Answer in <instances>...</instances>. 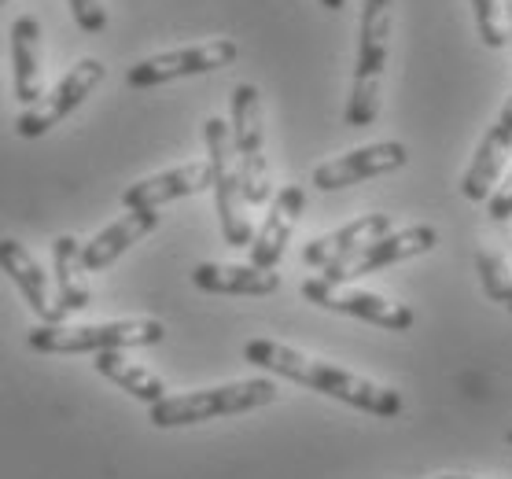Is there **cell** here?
Masks as SVG:
<instances>
[{
  "label": "cell",
  "instance_id": "1",
  "mask_svg": "<svg viewBox=\"0 0 512 479\" xmlns=\"http://www.w3.org/2000/svg\"><path fill=\"white\" fill-rule=\"evenodd\" d=\"M244 358L258 369H269V373L284 376V380H295V384L310 387L317 395L339 398L347 406L361 409V413H373V417H398L402 413V395L395 387L373 384L358 373H347V369H336L328 362H317V358H306V354L291 351L277 339H247L244 343Z\"/></svg>",
  "mask_w": 512,
  "mask_h": 479
},
{
  "label": "cell",
  "instance_id": "2",
  "mask_svg": "<svg viewBox=\"0 0 512 479\" xmlns=\"http://www.w3.org/2000/svg\"><path fill=\"white\" fill-rule=\"evenodd\" d=\"M391 30H395V0H365L361 4V34L358 63H354V89L347 100V126L365 129L380 115V89H384V67L391 52Z\"/></svg>",
  "mask_w": 512,
  "mask_h": 479
},
{
  "label": "cell",
  "instance_id": "3",
  "mask_svg": "<svg viewBox=\"0 0 512 479\" xmlns=\"http://www.w3.org/2000/svg\"><path fill=\"white\" fill-rule=\"evenodd\" d=\"M163 321L133 317V321H100V325H37L30 328L26 343L41 354H100L129 351V347H152L163 343Z\"/></svg>",
  "mask_w": 512,
  "mask_h": 479
},
{
  "label": "cell",
  "instance_id": "4",
  "mask_svg": "<svg viewBox=\"0 0 512 479\" xmlns=\"http://www.w3.org/2000/svg\"><path fill=\"white\" fill-rule=\"evenodd\" d=\"M277 402V384L273 380H240V384L207 387V391H188V395H166L148 409V421L155 428H188L214 417H233L247 409Z\"/></svg>",
  "mask_w": 512,
  "mask_h": 479
},
{
  "label": "cell",
  "instance_id": "5",
  "mask_svg": "<svg viewBox=\"0 0 512 479\" xmlns=\"http://www.w3.org/2000/svg\"><path fill=\"white\" fill-rule=\"evenodd\" d=\"M233 155L236 170H240V188H244V203L262 207L273 196L269 185V163H266V129H262V96L255 85H236L233 89Z\"/></svg>",
  "mask_w": 512,
  "mask_h": 479
},
{
  "label": "cell",
  "instance_id": "6",
  "mask_svg": "<svg viewBox=\"0 0 512 479\" xmlns=\"http://www.w3.org/2000/svg\"><path fill=\"white\" fill-rule=\"evenodd\" d=\"M203 141H207L210 188H214V203H218L225 244L247 247L251 244V236H255V229H251V218L244 214V188H240V170H236L229 122H222V118H207Z\"/></svg>",
  "mask_w": 512,
  "mask_h": 479
},
{
  "label": "cell",
  "instance_id": "7",
  "mask_svg": "<svg viewBox=\"0 0 512 479\" xmlns=\"http://www.w3.org/2000/svg\"><path fill=\"white\" fill-rule=\"evenodd\" d=\"M104 78H107V67L100 59H78L48 93H41L34 104L23 107V115L15 118V133L26 137V141L30 137H45L48 129L59 126L70 111H78L100 89Z\"/></svg>",
  "mask_w": 512,
  "mask_h": 479
},
{
  "label": "cell",
  "instance_id": "8",
  "mask_svg": "<svg viewBox=\"0 0 512 479\" xmlns=\"http://www.w3.org/2000/svg\"><path fill=\"white\" fill-rule=\"evenodd\" d=\"M240 56L233 37H210L203 45H188L177 52H159V56L140 59L137 67H129L126 85L129 89H155V85L177 82V78H192V74H210L229 67Z\"/></svg>",
  "mask_w": 512,
  "mask_h": 479
},
{
  "label": "cell",
  "instance_id": "9",
  "mask_svg": "<svg viewBox=\"0 0 512 479\" xmlns=\"http://www.w3.org/2000/svg\"><path fill=\"white\" fill-rule=\"evenodd\" d=\"M439 244V233H435V225H409V229H391L387 236L373 240V244H365L361 251L347 255L343 262H332L328 269H321V277L332 284H347V281H358L365 273H376V269L384 266H395V262H406V258H417L424 251Z\"/></svg>",
  "mask_w": 512,
  "mask_h": 479
},
{
  "label": "cell",
  "instance_id": "10",
  "mask_svg": "<svg viewBox=\"0 0 512 479\" xmlns=\"http://www.w3.org/2000/svg\"><path fill=\"white\" fill-rule=\"evenodd\" d=\"M303 295L321 310H336V314L361 317L369 325H380L387 332H409L413 328V310L406 303H395V299H384L376 292H361V288H343V284H332L325 277H310L303 281Z\"/></svg>",
  "mask_w": 512,
  "mask_h": 479
},
{
  "label": "cell",
  "instance_id": "11",
  "mask_svg": "<svg viewBox=\"0 0 512 479\" xmlns=\"http://www.w3.org/2000/svg\"><path fill=\"white\" fill-rule=\"evenodd\" d=\"M409 163L406 144L398 141H380V144H365V148H354L347 155H336L314 170V185L321 192H336V188L358 185V181H369V177H384L395 174Z\"/></svg>",
  "mask_w": 512,
  "mask_h": 479
},
{
  "label": "cell",
  "instance_id": "12",
  "mask_svg": "<svg viewBox=\"0 0 512 479\" xmlns=\"http://www.w3.org/2000/svg\"><path fill=\"white\" fill-rule=\"evenodd\" d=\"M509 155H512V96L505 100V107H501L498 122L483 133V141H479L476 155H472V166H468L465 177H461L465 199L483 203V199L498 188L501 174H505V166H509Z\"/></svg>",
  "mask_w": 512,
  "mask_h": 479
},
{
  "label": "cell",
  "instance_id": "13",
  "mask_svg": "<svg viewBox=\"0 0 512 479\" xmlns=\"http://www.w3.org/2000/svg\"><path fill=\"white\" fill-rule=\"evenodd\" d=\"M306 211V192L299 185H284L273 199V207H269L266 222L251 236V266L258 269H277L284 251H288V240L295 233V225L303 218Z\"/></svg>",
  "mask_w": 512,
  "mask_h": 479
},
{
  "label": "cell",
  "instance_id": "14",
  "mask_svg": "<svg viewBox=\"0 0 512 479\" xmlns=\"http://www.w3.org/2000/svg\"><path fill=\"white\" fill-rule=\"evenodd\" d=\"M203 188H210V166L185 163V166H174V170H163V174L155 177H144L137 185H129L122 192V207L126 211H159L163 203L196 196Z\"/></svg>",
  "mask_w": 512,
  "mask_h": 479
},
{
  "label": "cell",
  "instance_id": "15",
  "mask_svg": "<svg viewBox=\"0 0 512 479\" xmlns=\"http://www.w3.org/2000/svg\"><path fill=\"white\" fill-rule=\"evenodd\" d=\"M0 269L12 277V284L26 299V306L41 317V325H59V321H67V314L59 310L56 295H52V288H48L45 269L37 266L34 258H30V251H26L19 240H0Z\"/></svg>",
  "mask_w": 512,
  "mask_h": 479
},
{
  "label": "cell",
  "instance_id": "16",
  "mask_svg": "<svg viewBox=\"0 0 512 479\" xmlns=\"http://www.w3.org/2000/svg\"><path fill=\"white\" fill-rule=\"evenodd\" d=\"M391 229H395L391 214H361V218L347 222L343 229H336V233H325V236H317V240H310V244L303 247V262L314 269H328L332 262H343V258L361 251L365 244L387 236Z\"/></svg>",
  "mask_w": 512,
  "mask_h": 479
},
{
  "label": "cell",
  "instance_id": "17",
  "mask_svg": "<svg viewBox=\"0 0 512 479\" xmlns=\"http://www.w3.org/2000/svg\"><path fill=\"white\" fill-rule=\"evenodd\" d=\"M155 225H159V211H129L126 218H118L100 236H93L89 244H82L78 269L82 273H96V269L111 266L122 251H129V247L137 244V240H144L148 233H155Z\"/></svg>",
  "mask_w": 512,
  "mask_h": 479
},
{
  "label": "cell",
  "instance_id": "18",
  "mask_svg": "<svg viewBox=\"0 0 512 479\" xmlns=\"http://www.w3.org/2000/svg\"><path fill=\"white\" fill-rule=\"evenodd\" d=\"M192 284L210 295H273L280 288L277 269L233 266V262H199L192 269Z\"/></svg>",
  "mask_w": 512,
  "mask_h": 479
},
{
  "label": "cell",
  "instance_id": "19",
  "mask_svg": "<svg viewBox=\"0 0 512 479\" xmlns=\"http://www.w3.org/2000/svg\"><path fill=\"white\" fill-rule=\"evenodd\" d=\"M12 63H15V96L30 107L41 96V23L34 15H19L12 23Z\"/></svg>",
  "mask_w": 512,
  "mask_h": 479
},
{
  "label": "cell",
  "instance_id": "20",
  "mask_svg": "<svg viewBox=\"0 0 512 479\" xmlns=\"http://www.w3.org/2000/svg\"><path fill=\"white\" fill-rule=\"evenodd\" d=\"M96 358V373L107 376L111 384H118L126 395H133L137 402H144V406H155V402H163L166 398V384L159 380L155 373H148L144 365L129 362L122 351H100L93 354Z\"/></svg>",
  "mask_w": 512,
  "mask_h": 479
},
{
  "label": "cell",
  "instance_id": "21",
  "mask_svg": "<svg viewBox=\"0 0 512 479\" xmlns=\"http://www.w3.org/2000/svg\"><path fill=\"white\" fill-rule=\"evenodd\" d=\"M78 251L82 244L74 236H59L52 244V277H56V303L63 314H82L85 306L93 303V292L78 281Z\"/></svg>",
  "mask_w": 512,
  "mask_h": 479
},
{
  "label": "cell",
  "instance_id": "22",
  "mask_svg": "<svg viewBox=\"0 0 512 479\" xmlns=\"http://www.w3.org/2000/svg\"><path fill=\"white\" fill-rule=\"evenodd\" d=\"M476 269H479V281H483V292H487L490 303H501L509 306V295H512V269H509V258L501 247H479L476 251Z\"/></svg>",
  "mask_w": 512,
  "mask_h": 479
},
{
  "label": "cell",
  "instance_id": "23",
  "mask_svg": "<svg viewBox=\"0 0 512 479\" xmlns=\"http://www.w3.org/2000/svg\"><path fill=\"white\" fill-rule=\"evenodd\" d=\"M476 8V30L487 48H505L509 45V26H505V12L501 0H472Z\"/></svg>",
  "mask_w": 512,
  "mask_h": 479
},
{
  "label": "cell",
  "instance_id": "24",
  "mask_svg": "<svg viewBox=\"0 0 512 479\" xmlns=\"http://www.w3.org/2000/svg\"><path fill=\"white\" fill-rule=\"evenodd\" d=\"M78 26H82L85 34H100L107 26V12H104V0H67Z\"/></svg>",
  "mask_w": 512,
  "mask_h": 479
},
{
  "label": "cell",
  "instance_id": "25",
  "mask_svg": "<svg viewBox=\"0 0 512 479\" xmlns=\"http://www.w3.org/2000/svg\"><path fill=\"white\" fill-rule=\"evenodd\" d=\"M487 214L490 222H509L512 218V170L498 181V188L487 196Z\"/></svg>",
  "mask_w": 512,
  "mask_h": 479
},
{
  "label": "cell",
  "instance_id": "26",
  "mask_svg": "<svg viewBox=\"0 0 512 479\" xmlns=\"http://www.w3.org/2000/svg\"><path fill=\"white\" fill-rule=\"evenodd\" d=\"M501 12H505V26H509V45H512V0L501 4Z\"/></svg>",
  "mask_w": 512,
  "mask_h": 479
},
{
  "label": "cell",
  "instance_id": "27",
  "mask_svg": "<svg viewBox=\"0 0 512 479\" xmlns=\"http://www.w3.org/2000/svg\"><path fill=\"white\" fill-rule=\"evenodd\" d=\"M321 8H328V12H339V8H347V0H321Z\"/></svg>",
  "mask_w": 512,
  "mask_h": 479
},
{
  "label": "cell",
  "instance_id": "28",
  "mask_svg": "<svg viewBox=\"0 0 512 479\" xmlns=\"http://www.w3.org/2000/svg\"><path fill=\"white\" fill-rule=\"evenodd\" d=\"M450 479H472V476H450Z\"/></svg>",
  "mask_w": 512,
  "mask_h": 479
},
{
  "label": "cell",
  "instance_id": "29",
  "mask_svg": "<svg viewBox=\"0 0 512 479\" xmlns=\"http://www.w3.org/2000/svg\"><path fill=\"white\" fill-rule=\"evenodd\" d=\"M4 4H8V0H0V8H4Z\"/></svg>",
  "mask_w": 512,
  "mask_h": 479
},
{
  "label": "cell",
  "instance_id": "30",
  "mask_svg": "<svg viewBox=\"0 0 512 479\" xmlns=\"http://www.w3.org/2000/svg\"><path fill=\"white\" fill-rule=\"evenodd\" d=\"M435 479H450V476H435Z\"/></svg>",
  "mask_w": 512,
  "mask_h": 479
},
{
  "label": "cell",
  "instance_id": "31",
  "mask_svg": "<svg viewBox=\"0 0 512 479\" xmlns=\"http://www.w3.org/2000/svg\"><path fill=\"white\" fill-rule=\"evenodd\" d=\"M509 310H512V295H509Z\"/></svg>",
  "mask_w": 512,
  "mask_h": 479
}]
</instances>
